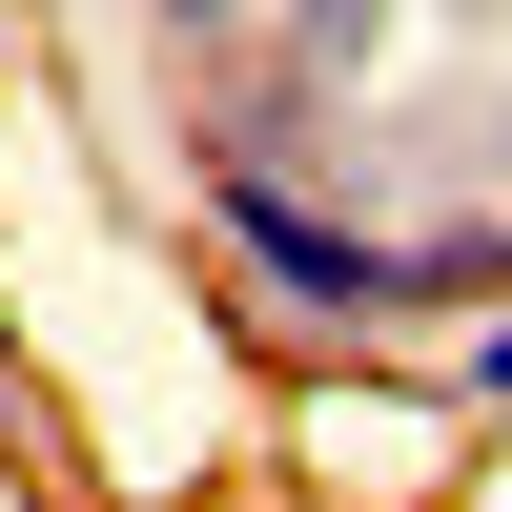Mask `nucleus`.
Returning a JSON list of instances; mask_svg holds the SVG:
<instances>
[{
  "mask_svg": "<svg viewBox=\"0 0 512 512\" xmlns=\"http://www.w3.org/2000/svg\"><path fill=\"white\" fill-rule=\"evenodd\" d=\"M431 369H451V410H472V431H512V308H472V328H431Z\"/></svg>",
  "mask_w": 512,
  "mask_h": 512,
  "instance_id": "3",
  "label": "nucleus"
},
{
  "mask_svg": "<svg viewBox=\"0 0 512 512\" xmlns=\"http://www.w3.org/2000/svg\"><path fill=\"white\" fill-rule=\"evenodd\" d=\"M410 41H431V0H267L226 62H246V82H287V103H369Z\"/></svg>",
  "mask_w": 512,
  "mask_h": 512,
  "instance_id": "2",
  "label": "nucleus"
},
{
  "mask_svg": "<svg viewBox=\"0 0 512 512\" xmlns=\"http://www.w3.org/2000/svg\"><path fill=\"white\" fill-rule=\"evenodd\" d=\"M123 21H144V62H164V82H185V62H226L267 0H123Z\"/></svg>",
  "mask_w": 512,
  "mask_h": 512,
  "instance_id": "4",
  "label": "nucleus"
},
{
  "mask_svg": "<svg viewBox=\"0 0 512 512\" xmlns=\"http://www.w3.org/2000/svg\"><path fill=\"white\" fill-rule=\"evenodd\" d=\"M62 451V410H41V369H21V328H0V472H41Z\"/></svg>",
  "mask_w": 512,
  "mask_h": 512,
  "instance_id": "5",
  "label": "nucleus"
},
{
  "mask_svg": "<svg viewBox=\"0 0 512 512\" xmlns=\"http://www.w3.org/2000/svg\"><path fill=\"white\" fill-rule=\"evenodd\" d=\"M287 451H308V492H349V512H431L492 431L451 410L431 349H349V369H308V390H287Z\"/></svg>",
  "mask_w": 512,
  "mask_h": 512,
  "instance_id": "1",
  "label": "nucleus"
},
{
  "mask_svg": "<svg viewBox=\"0 0 512 512\" xmlns=\"http://www.w3.org/2000/svg\"><path fill=\"white\" fill-rule=\"evenodd\" d=\"M431 21H512V0H431Z\"/></svg>",
  "mask_w": 512,
  "mask_h": 512,
  "instance_id": "6",
  "label": "nucleus"
}]
</instances>
